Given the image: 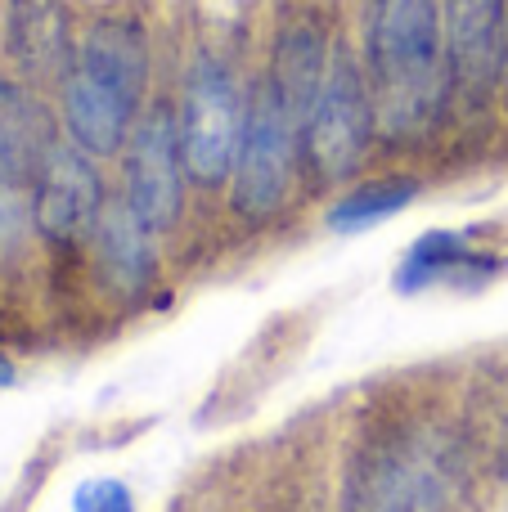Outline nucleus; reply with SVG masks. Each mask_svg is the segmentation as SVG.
<instances>
[{"instance_id":"f257e3e1","label":"nucleus","mask_w":508,"mask_h":512,"mask_svg":"<svg viewBox=\"0 0 508 512\" xmlns=\"http://www.w3.org/2000/svg\"><path fill=\"white\" fill-rule=\"evenodd\" d=\"M63 135L99 162H117L153 104V32L140 14L104 9L81 27L77 63L54 90Z\"/></svg>"},{"instance_id":"ddd939ff","label":"nucleus","mask_w":508,"mask_h":512,"mask_svg":"<svg viewBox=\"0 0 508 512\" xmlns=\"http://www.w3.org/2000/svg\"><path fill=\"white\" fill-rule=\"evenodd\" d=\"M63 140L68 135H63L59 104L14 72H0V180L32 194L36 176Z\"/></svg>"},{"instance_id":"0eeeda50","label":"nucleus","mask_w":508,"mask_h":512,"mask_svg":"<svg viewBox=\"0 0 508 512\" xmlns=\"http://www.w3.org/2000/svg\"><path fill=\"white\" fill-rule=\"evenodd\" d=\"M189 194H194V185H189L185 158H180L176 95H153V104L144 108L122 158H117V198L158 239H167L185 225Z\"/></svg>"},{"instance_id":"39448f33","label":"nucleus","mask_w":508,"mask_h":512,"mask_svg":"<svg viewBox=\"0 0 508 512\" xmlns=\"http://www.w3.org/2000/svg\"><path fill=\"white\" fill-rule=\"evenodd\" d=\"M248 86L225 50H194L176 90L180 158L194 194H221L239 158L243 122H248Z\"/></svg>"},{"instance_id":"1a4fd4ad","label":"nucleus","mask_w":508,"mask_h":512,"mask_svg":"<svg viewBox=\"0 0 508 512\" xmlns=\"http://www.w3.org/2000/svg\"><path fill=\"white\" fill-rule=\"evenodd\" d=\"M104 162L90 158L86 149H77L72 140H63L54 149V158L45 162V171L32 185V230L45 248L54 252H86L90 234L99 225L108 194L104 185Z\"/></svg>"},{"instance_id":"7ed1b4c3","label":"nucleus","mask_w":508,"mask_h":512,"mask_svg":"<svg viewBox=\"0 0 508 512\" xmlns=\"http://www.w3.org/2000/svg\"><path fill=\"white\" fill-rule=\"evenodd\" d=\"M306 185L302 167V122L288 113L266 77L248 86V122H243L239 158H234L225 203L243 230H266L293 207L297 189Z\"/></svg>"},{"instance_id":"f3484780","label":"nucleus","mask_w":508,"mask_h":512,"mask_svg":"<svg viewBox=\"0 0 508 512\" xmlns=\"http://www.w3.org/2000/svg\"><path fill=\"white\" fill-rule=\"evenodd\" d=\"M9 382H14V360H9V355H0V391H5Z\"/></svg>"},{"instance_id":"4468645a","label":"nucleus","mask_w":508,"mask_h":512,"mask_svg":"<svg viewBox=\"0 0 508 512\" xmlns=\"http://www.w3.org/2000/svg\"><path fill=\"white\" fill-rule=\"evenodd\" d=\"M500 270H504V256L486 252L473 234L428 230L405 248L401 265L392 274V288L405 292V297H419V292H432V288L477 292L500 279Z\"/></svg>"},{"instance_id":"dca6fc26","label":"nucleus","mask_w":508,"mask_h":512,"mask_svg":"<svg viewBox=\"0 0 508 512\" xmlns=\"http://www.w3.org/2000/svg\"><path fill=\"white\" fill-rule=\"evenodd\" d=\"M72 512H135V495L117 477H90L72 495Z\"/></svg>"},{"instance_id":"6e6552de","label":"nucleus","mask_w":508,"mask_h":512,"mask_svg":"<svg viewBox=\"0 0 508 512\" xmlns=\"http://www.w3.org/2000/svg\"><path fill=\"white\" fill-rule=\"evenodd\" d=\"M450 113H486L504 95L508 0H441Z\"/></svg>"},{"instance_id":"f03ea898","label":"nucleus","mask_w":508,"mask_h":512,"mask_svg":"<svg viewBox=\"0 0 508 512\" xmlns=\"http://www.w3.org/2000/svg\"><path fill=\"white\" fill-rule=\"evenodd\" d=\"M360 59L378 108V140L419 144L450 117L441 0H365Z\"/></svg>"},{"instance_id":"a211bd4d","label":"nucleus","mask_w":508,"mask_h":512,"mask_svg":"<svg viewBox=\"0 0 508 512\" xmlns=\"http://www.w3.org/2000/svg\"><path fill=\"white\" fill-rule=\"evenodd\" d=\"M504 95H508V27H504Z\"/></svg>"},{"instance_id":"6ab92c4d","label":"nucleus","mask_w":508,"mask_h":512,"mask_svg":"<svg viewBox=\"0 0 508 512\" xmlns=\"http://www.w3.org/2000/svg\"><path fill=\"white\" fill-rule=\"evenodd\" d=\"M0 23H5V0H0Z\"/></svg>"},{"instance_id":"2eb2a0df","label":"nucleus","mask_w":508,"mask_h":512,"mask_svg":"<svg viewBox=\"0 0 508 512\" xmlns=\"http://www.w3.org/2000/svg\"><path fill=\"white\" fill-rule=\"evenodd\" d=\"M423 180L410 176V171H387V176H369V180H356V185L338 189L324 212V225L333 234H360V230H374V225L392 221L401 216L405 207L419 198Z\"/></svg>"},{"instance_id":"aec40b11","label":"nucleus","mask_w":508,"mask_h":512,"mask_svg":"<svg viewBox=\"0 0 508 512\" xmlns=\"http://www.w3.org/2000/svg\"><path fill=\"white\" fill-rule=\"evenodd\" d=\"M504 454H508V427H504Z\"/></svg>"},{"instance_id":"f8f14e48","label":"nucleus","mask_w":508,"mask_h":512,"mask_svg":"<svg viewBox=\"0 0 508 512\" xmlns=\"http://www.w3.org/2000/svg\"><path fill=\"white\" fill-rule=\"evenodd\" d=\"M90 270H95L99 288L113 292L117 301H144L158 288L162 274V239L117 198V189L108 194L99 225L86 243Z\"/></svg>"},{"instance_id":"9d476101","label":"nucleus","mask_w":508,"mask_h":512,"mask_svg":"<svg viewBox=\"0 0 508 512\" xmlns=\"http://www.w3.org/2000/svg\"><path fill=\"white\" fill-rule=\"evenodd\" d=\"M77 45L81 27L68 0H5L0 54L27 86L54 95L77 63Z\"/></svg>"},{"instance_id":"9b49d317","label":"nucleus","mask_w":508,"mask_h":512,"mask_svg":"<svg viewBox=\"0 0 508 512\" xmlns=\"http://www.w3.org/2000/svg\"><path fill=\"white\" fill-rule=\"evenodd\" d=\"M338 41L342 36H333L329 14L315 5H293L275 18L261 77L275 86V95L284 99L297 122L311 113L315 95H320L324 77H329V68H333Z\"/></svg>"},{"instance_id":"20e7f679","label":"nucleus","mask_w":508,"mask_h":512,"mask_svg":"<svg viewBox=\"0 0 508 512\" xmlns=\"http://www.w3.org/2000/svg\"><path fill=\"white\" fill-rule=\"evenodd\" d=\"M450 490L455 454L446 436L423 427H387L351 454L342 512H446Z\"/></svg>"},{"instance_id":"423d86ee","label":"nucleus","mask_w":508,"mask_h":512,"mask_svg":"<svg viewBox=\"0 0 508 512\" xmlns=\"http://www.w3.org/2000/svg\"><path fill=\"white\" fill-rule=\"evenodd\" d=\"M378 144V108L369 90L365 59L351 41H338L333 68L315 95L311 113L302 117V167L306 189H338L356 185L369 153Z\"/></svg>"}]
</instances>
